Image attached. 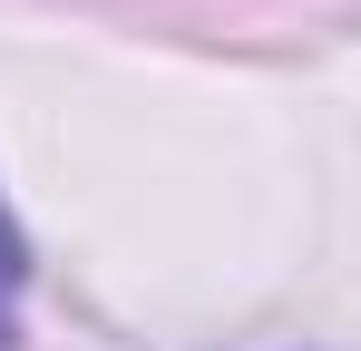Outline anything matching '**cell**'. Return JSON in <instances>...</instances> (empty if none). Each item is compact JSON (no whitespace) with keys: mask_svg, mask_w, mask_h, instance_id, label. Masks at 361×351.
Listing matches in <instances>:
<instances>
[{"mask_svg":"<svg viewBox=\"0 0 361 351\" xmlns=\"http://www.w3.org/2000/svg\"><path fill=\"white\" fill-rule=\"evenodd\" d=\"M20 292H30V234L0 205V351H20Z\"/></svg>","mask_w":361,"mask_h":351,"instance_id":"1","label":"cell"}]
</instances>
